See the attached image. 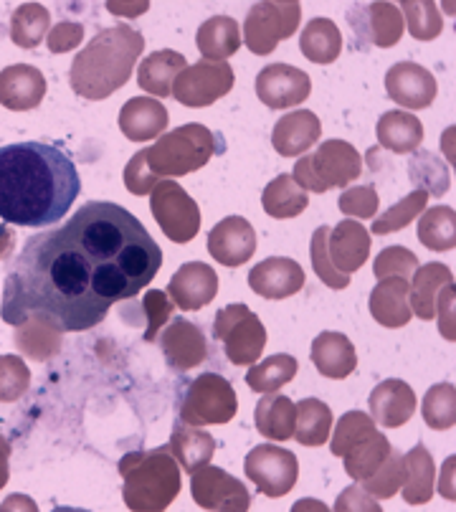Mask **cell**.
Segmentation results:
<instances>
[{
  "label": "cell",
  "instance_id": "6da1fadb",
  "mask_svg": "<svg viewBox=\"0 0 456 512\" xmlns=\"http://www.w3.org/2000/svg\"><path fill=\"white\" fill-rule=\"evenodd\" d=\"M160 267L163 251L140 218L117 203L89 201L23 244L8 269L3 320L38 317L59 333L92 330L114 302L140 295Z\"/></svg>",
  "mask_w": 456,
  "mask_h": 512
},
{
  "label": "cell",
  "instance_id": "7a4b0ae2",
  "mask_svg": "<svg viewBox=\"0 0 456 512\" xmlns=\"http://www.w3.org/2000/svg\"><path fill=\"white\" fill-rule=\"evenodd\" d=\"M79 193V170L56 145L28 140L0 148V221L46 229L69 213Z\"/></svg>",
  "mask_w": 456,
  "mask_h": 512
},
{
  "label": "cell",
  "instance_id": "3957f363",
  "mask_svg": "<svg viewBox=\"0 0 456 512\" xmlns=\"http://www.w3.org/2000/svg\"><path fill=\"white\" fill-rule=\"evenodd\" d=\"M145 49V39L132 28L120 26L102 33L87 54L74 66V87L87 97H107L130 79L137 56Z\"/></svg>",
  "mask_w": 456,
  "mask_h": 512
},
{
  "label": "cell",
  "instance_id": "277c9868",
  "mask_svg": "<svg viewBox=\"0 0 456 512\" xmlns=\"http://www.w3.org/2000/svg\"><path fill=\"white\" fill-rule=\"evenodd\" d=\"M125 474V497L132 510H168L180 492V464L168 447L125 457L120 464Z\"/></svg>",
  "mask_w": 456,
  "mask_h": 512
},
{
  "label": "cell",
  "instance_id": "5b68a950",
  "mask_svg": "<svg viewBox=\"0 0 456 512\" xmlns=\"http://www.w3.org/2000/svg\"><path fill=\"white\" fill-rule=\"evenodd\" d=\"M223 148L226 145L216 132L198 122H190V125L160 135V140L152 148L142 150V155H145L147 170L160 180L196 173Z\"/></svg>",
  "mask_w": 456,
  "mask_h": 512
},
{
  "label": "cell",
  "instance_id": "8992f818",
  "mask_svg": "<svg viewBox=\"0 0 456 512\" xmlns=\"http://www.w3.org/2000/svg\"><path fill=\"white\" fill-rule=\"evenodd\" d=\"M363 173V158L345 140H325L312 155L297 160L292 178L299 188L325 193L330 188H345Z\"/></svg>",
  "mask_w": 456,
  "mask_h": 512
},
{
  "label": "cell",
  "instance_id": "52a82bcc",
  "mask_svg": "<svg viewBox=\"0 0 456 512\" xmlns=\"http://www.w3.org/2000/svg\"><path fill=\"white\" fill-rule=\"evenodd\" d=\"M239 411L234 386L218 373H203L183 393L180 421L190 426L228 424Z\"/></svg>",
  "mask_w": 456,
  "mask_h": 512
},
{
  "label": "cell",
  "instance_id": "ba28073f",
  "mask_svg": "<svg viewBox=\"0 0 456 512\" xmlns=\"http://www.w3.org/2000/svg\"><path fill=\"white\" fill-rule=\"evenodd\" d=\"M302 21L297 0H264L256 3L244 21V44L251 54L269 56L279 41L292 39Z\"/></svg>",
  "mask_w": 456,
  "mask_h": 512
},
{
  "label": "cell",
  "instance_id": "9c48e42d",
  "mask_svg": "<svg viewBox=\"0 0 456 512\" xmlns=\"http://www.w3.org/2000/svg\"><path fill=\"white\" fill-rule=\"evenodd\" d=\"M213 335L221 340L234 365H254L266 348V327L246 305H228L213 320Z\"/></svg>",
  "mask_w": 456,
  "mask_h": 512
},
{
  "label": "cell",
  "instance_id": "30bf717a",
  "mask_svg": "<svg viewBox=\"0 0 456 512\" xmlns=\"http://www.w3.org/2000/svg\"><path fill=\"white\" fill-rule=\"evenodd\" d=\"M150 206L152 216L170 241L188 244L196 239L201 229V211H198V203L175 180H163L152 188Z\"/></svg>",
  "mask_w": 456,
  "mask_h": 512
},
{
  "label": "cell",
  "instance_id": "8fae6325",
  "mask_svg": "<svg viewBox=\"0 0 456 512\" xmlns=\"http://www.w3.org/2000/svg\"><path fill=\"white\" fill-rule=\"evenodd\" d=\"M234 69L228 61H206L188 66L180 71L173 82V94L183 107H211L221 97H226L234 89Z\"/></svg>",
  "mask_w": 456,
  "mask_h": 512
},
{
  "label": "cell",
  "instance_id": "7c38bea8",
  "mask_svg": "<svg viewBox=\"0 0 456 512\" xmlns=\"http://www.w3.org/2000/svg\"><path fill=\"white\" fill-rule=\"evenodd\" d=\"M244 469L256 490L266 497H284L294 490L299 477L297 457L277 444H261L251 449Z\"/></svg>",
  "mask_w": 456,
  "mask_h": 512
},
{
  "label": "cell",
  "instance_id": "4fadbf2b",
  "mask_svg": "<svg viewBox=\"0 0 456 512\" xmlns=\"http://www.w3.org/2000/svg\"><path fill=\"white\" fill-rule=\"evenodd\" d=\"M190 495L198 507L211 512H246L251 507V495L234 474L223 472L221 467H201L190 474Z\"/></svg>",
  "mask_w": 456,
  "mask_h": 512
},
{
  "label": "cell",
  "instance_id": "5bb4252c",
  "mask_svg": "<svg viewBox=\"0 0 456 512\" xmlns=\"http://www.w3.org/2000/svg\"><path fill=\"white\" fill-rule=\"evenodd\" d=\"M256 94L269 109H289L312 94L310 74L289 64H269L256 77Z\"/></svg>",
  "mask_w": 456,
  "mask_h": 512
},
{
  "label": "cell",
  "instance_id": "9a60e30c",
  "mask_svg": "<svg viewBox=\"0 0 456 512\" xmlns=\"http://www.w3.org/2000/svg\"><path fill=\"white\" fill-rule=\"evenodd\" d=\"M348 21L353 26L360 44H373L380 49H391L401 41L406 23L401 11L393 3H368V6H355L348 13Z\"/></svg>",
  "mask_w": 456,
  "mask_h": 512
},
{
  "label": "cell",
  "instance_id": "2e32d148",
  "mask_svg": "<svg viewBox=\"0 0 456 512\" xmlns=\"http://www.w3.org/2000/svg\"><path fill=\"white\" fill-rule=\"evenodd\" d=\"M160 348H163L165 363L178 373L193 371L208 360L206 335L196 322L185 317H175L168 327H163Z\"/></svg>",
  "mask_w": 456,
  "mask_h": 512
},
{
  "label": "cell",
  "instance_id": "e0dca14e",
  "mask_svg": "<svg viewBox=\"0 0 456 512\" xmlns=\"http://www.w3.org/2000/svg\"><path fill=\"white\" fill-rule=\"evenodd\" d=\"M439 84L426 66L416 61H401L386 74V94L406 109H426L436 99Z\"/></svg>",
  "mask_w": 456,
  "mask_h": 512
},
{
  "label": "cell",
  "instance_id": "ac0fdd59",
  "mask_svg": "<svg viewBox=\"0 0 456 512\" xmlns=\"http://www.w3.org/2000/svg\"><path fill=\"white\" fill-rule=\"evenodd\" d=\"M256 231L244 216H228L208 234V254L223 267H241L254 256Z\"/></svg>",
  "mask_w": 456,
  "mask_h": 512
},
{
  "label": "cell",
  "instance_id": "d6986e66",
  "mask_svg": "<svg viewBox=\"0 0 456 512\" xmlns=\"http://www.w3.org/2000/svg\"><path fill=\"white\" fill-rule=\"evenodd\" d=\"M218 295V274L203 262H188L173 274L168 284V297L183 312H196L211 305Z\"/></svg>",
  "mask_w": 456,
  "mask_h": 512
},
{
  "label": "cell",
  "instance_id": "ffe728a7",
  "mask_svg": "<svg viewBox=\"0 0 456 512\" xmlns=\"http://www.w3.org/2000/svg\"><path fill=\"white\" fill-rule=\"evenodd\" d=\"M249 287L264 300H287L304 287V269L287 256H272L251 269Z\"/></svg>",
  "mask_w": 456,
  "mask_h": 512
},
{
  "label": "cell",
  "instance_id": "44dd1931",
  "mask_svg": "<svg viewBox=\"0 0 456 512\" xmlns=\"http://www.w3.org/2000/svg\"><path fill=\"white\" fill-rule=\"evenodd\" d=\"M368 404L370 419L375 424L383 426V429H398V426L408 424L416 414V393L406 381L388 378L373 388Z\"/></svg>",
  "mask_w": 456,
  "mask_h": 512
},
{
  "label": "cell",
  "instance_id": "7402d4cb",
  "mask_svg": "<svg viewBox=\"0 0 456 512\" xmlns=\"http://www.w3.org/2000/svg\"><path fill=\"white\" fill-rule=\"evenodd\" d=\"M327 254H330L332 267L340 274L358 272L370 256V234L355 218L340 221L327 236Z\"/></svg>",
  "mask_w": 456,
  "mask_h": 512
},
{
  "label": "cell",
  "instance_id": "603a6c76",
  "mask_svg": "<svg viewBox=\"0 0 456 512\" xmlns=\"http://www.w3.org/2000/svg\"><path fill=\"white\" fill-rule=\"evenodd\" d=\"M322 135V122L315 112L310 109H297L289 112L282 120L274 125L272 145L279 155L284 158H294V155H304L312 145H317Z\"/></svg>",
  "mask_w": 456,
  "mask_h": 512
},
{
  "label": "cell",
  "instance_id": "cb8c5ba5",
  "mask_svg": "<svg viewBox=\"0 0 456 512\" xmlns=\"http://www.w3.org/2000/svg\"><path fill=\"white\" fill-rule=\"evenodd\" d=\"M408 279L401 277H388L378 279L375 289L370 292V315L378 325L391 327V330H398V327H406L411 322L413 312L411 305H408Z\"/></svg>",
  "mask_w": 456,
  "mask_h": 512
},
{
  "label": "cell",
  "instance_id": "d4e9b609",
  "mask_svg": "<svg viewBox=\"0 0 456 512\" xmlns=\"http://www.w3.org/2000/svg\"><path fill=\"white\" fill-rule=\"evenodd\" d=\"M312 363L320 376L345 381L358 368V353L342 333H320L312 343Z\"/></svg>",
  "mask_w": 456,
  "mask_h": 512
},
{
  "label": "cell",
  "instance_id": "484cf974",
  "mask_svg": "<svg viewBox=\"0 0 456 512\" xmlns=\"http://www.w3.org/2000/svg\"><path fill=\"white\" fill-rule=\"evenodd\" d=\"M168 452L173 454L175 462L185 469L188 474L198 472L201 467H206L213 459V452H216V439L208 434L203 426H190L178 421L170 434Z\"/></svg>",
  "mask_w": 456,
  "mask_h": 512
},
{
  "label": "cell",
  "instance_id": "4316f807",
  "mask_svg": "<svg viewBox=\"0 0 456 512\" xmlns=\"http://www.w3.org/2000/svg\"><path fill=\"white\" fill-rule=\"evenodd\" d=\"M454 282V274L449 267L439 262H431L426 267H418L411 277V289H408V305L418 320H434L436 317V295L441 287Z\"/></svg>",
  "mask_w": 456,
  "mask_h": 512
},
{
  "label": "cell",
  "instance_id": "83f0119b",
  "mask_svg": "<svg viewBox=\"0 0 456 512\" xmlns=\"http://www.w3.org/2000/svg\"><path fill=\"white\" fill-rule=\"evenodd\" d=\"M170 115L168 109L163 107V102L158 99H132V102L125 104L120 115V127L130 140L142 142L152 140V137L165 135L168 130Z\"/></svg>",
  "mask_w": 456,
  "mask_h": 512
},
{
  "label": "cell",
  "instance_id": "f1b7e54d",
  "mask_svg": "<svg viewBox=\"0 0 456 512\" xmlns=\"http://www.w3.org/2000/svg\"><path fill=\"white\" fill-rule=\"evenodd\" d=\"M375 135H378L380 148L391 150L396 155H408L418 150V145L424 142V125L416 115L391 109L378 120Z\"/></svg>",
  "mask_w": 456,
  "mask_h": 512
},
{
  "label": "cell",
  "instance_id": "f546056e",
  "mask_svg": "<svg viewBox=\"0 0 456 512\" xmlns=\"http://www.w3.org/2000/svg\"><path fill=\"white\" fill-rule=\"evenodd\" d=\"M188 69V59L185 54H178L173 49H163L142 59L140 71H137V82L147 94L155 97H170L173 94V82L180 71Z\"/></svg>",
  "mask_w": 456,
  "mask_h": 512
},
{
  "label": "cell",
  "instance_id": "4dcf8cb0",
  "mask_svg": "<svg viewBox=\"0 0 456 512\" xmlns=\"http://www.w3.org/2000/svg\"><path fill=\"white\" fill-rule=\"evenodd\" d=\"M294 421H297V409L292 398L279 396V393H264L254 411V424L264 439L272 442H287L294 436Z\"/></svg>",
  "mask_w": 456,
  "mask_h": 512
},
{
  "label": "cell",
  "instance_id": "1f68e13d",
  "mask_svg": "<svg viewBox=\"0 0 456 512\" xmlns=\"http://www.w3.org/2000/svg\"><path fill=\"white\" fill-rule=\"evenodd\" d=\"M198 51L206 61H228L241 49V28L231 16H213L198 28Z\"/></svg>",
  "mask_w": 456,
  "mask_h": 512
},
{
  "label": "cell",
  "instance_id": "d6a6232c",
  "mask_svg": "<svg viewBox=\"0 0 456 512\" xmlns=\"http://www.w3.org/2000/svg\"><path fill=\"white\" fill-rule=\"evenodd\" d=\"M44 77L31 66H11L0 74V102L13 109H31L44 99Z\"/></svg>",
  "mask_w": 456,
  "mask_h": 512
},
{
  "label": "cell",
  "instance_id": "836d02e7",
  "mask_svg": "<svg viewBox=\"0 0 456 512\" xmlns=\"http://www.w3.org/2000/svg\"><path fill=\"white\" fill-rule=\"evenodd\" d=\"M299 49L312 64H332L342 54V33L330 18H312L299 33Z\"/></svg>",
  "mask_w": 456,
  "mask_h": 512
},
{
  "label": "cell",
  "instance_id": "e575fe53",
  "mask_svg": "<svg viewBox=\"0 0 456 512\" xmlns=\"http://www.w3.org/2000/svg\"><path fill=\"white\" fill-rule=\"evenodd\" d=\"M403 459H406V480L401 485L403 500L408 505H426L434 497V459L424 444H416L411 452L403 454Z\"/></svg>",
  "mask_w": 456,
  "mask_h": 512
},
{
  "label": "cell",
  "instance_id": "d590c367",
  "mask_svg": "<svg viewBox=\"0 0 456 512\" xmlns=\"http://www.w3.org/2000/svg\"><path fill=\"white\" fill-rule=\"evenodd\" d=\"M297 409V421H294V436L302 447H322L330 439L332 431V409L320 401V398H302Z\"/></svg>",
  "mask_w": 456,
  "mask_h": 512
},
{
  "label": "cell",
  "instance_id": "8d00e7d4",
  "mask_svg": "<svg viewBox=\"0 0 456 512\" xmlns=\"http://www.w3.org/2000/svg\"><path fill=\"white\" fill-rule=\"evenodd\" d=\"M261 206H264L266 216L272 218H294L310 206V196L304 188H299L294 183V178L289 173L277 175V178L264 188L261 193Z\"/></svg>",
  "mask_w": 456,
  "mask_h": 512
},
{
  "label": "cell",
  "instance_id": "74e56055",
  "mask_svg": "<svg viewBox=\"0 0 456 512\" xmlns=\"http://www.w3.org/2000/svg\"><path fill=\"white\" fill-rule=\"evenodd\" d=\"M391 442L380 431H373L370 436L360 439L355 447H350L348 452L342 454V462H345V472L353 477V480L363 482L368 477H373L375 469L386 462V457L391 454Z\"/></svg>",
  "mask_w": 456,
  "mask_h": 512
},
{
  "label": "cell",
  "instance_id": "f35d334b",
  "mask_svg": "<svg viewBox=\"0 0 456 512\" xmlns=\"http://www.w3.org/2000/svg\"><path fill=\"white\" fill-rule=\"evenodd\" d=\"M418 241L431 251H451L456 246V213L449 206L426 208L418 218Z\"/></svg>",
  "mask_w": 456,
  "mask_h": 512
},
{
  "label": "cell",
  "instance_id": "ab89813d",
  "mask_svg": "<svg viewBox=\"0 0 456 512\" xmlns=\"http://www.w3.org/2000/svg\"><path fill=\"white\" fill-rule=\"evenodd\" d=\"M299 371L297 358L287 353H277L272 358H266L264 363L251 365V371L246 373V383L251 391L256 393H274L282 386H287Z\"/></svg>",
  "mask_w": 456,
  "mask_h": 512
},
{
  "label": "cell",
  "instance_id": "60d3db41",
  "mask_svg": "<svg viewBox=\"0 0 456 512\" xmlns=\"http://www.w3.org/2000/svg\"><path fill=\"white\" fill-rule=\"evenodd\" d=\"M398 11L416 41H434L444 31V18L434 0H406Z\"/></svg>",
  "mask_w": 456,
  "mask_h": 512
},
{
  "label": "cell",
  "instance_id": "b9f144b4",
  "mask_svg": "<svg viewBox=\"0 0 456 512\" xmlns=\"http://www.w3.org/2000/svg\"><path fill=\"white\" fill-rule=\"evenodd\" d=\"M429 193L426 191H413L411 196L401 198L396 206L388 208L383 216H375L373 218V234L375 236H388V234H396V231L406 229L408 224L416 221V216L426 211V203H429Z\"/></svg>",
  "mask_w": 456,
  "mask_h": 512
},
{
  "label": "cell",
  "instance_id": "7bdbcfd3",
  "mask_svg": "<svg viewBox=\"0 0 456 512\" xmlns=\"http://www.w3.org/2000/svg\"><path fill=\"white\" fill-rule=\"evenodd\" d=\"M424 421L429 429L446 431L456 424V388L454 383H436L424 396Z\"/></svg>",
  "mask_w": 456,
  "mask_h": 512
},
{
  "label": "cell",
  "instance_id": "ee69618b",
  "mask_svg": "<svg viewBox=\"0 0 456 512\" xmlns=\"http://www.w3.org/2000/svg\"><path fill=\"white\" fill-rule=\"evenodd\" d=\"M408 168H411V180L418 186V191H426L429 196H441L449 191V170L434 153H416Z\"/></svg>",
  "mask_w": 456,
  "mask_h": 512
},
{
  "label": "cell",
  "instance_id": "f6af8a7d",
  "mask_svg": "<svg viewBox=\"0 0 456 512\" xmlns=\"http://www.w3.org/2000/svg\"><path fill=\"white\" fill-rule=\"evenodd\" d=\"M403 480H406V459L401 452H393L386 457V462L375 469L373 477L363 480V487L375 497V500H388L401 490Z\"/></svg>",
  "mask_w": 456,
  "mask_h": 512
},
{
  "label": "cell",
  "instance_id": "bcb514c9",
  "mask_svg": "<svg viewBox=\"0 0 456 512\" xmlns=\"http://www.w3.org/2000/svg\"><path fill=\"white\" fill-rule=\"evenodd\" d=\"M373 431L378 429H375V421L370 419L368 414H363V411H348V414L337 421L335 431H332L330 452L335 454V457H342L350 447H355L360 439L370 436Z\"/></svg>",
  "mask_w": 456,
  "mask_h": 512
},
{
  "label": "cell",
  "instance_id": "7dc6e473",
  "mask_svg": "<svg viewBox=\"0 0 456 512\" xmlns=\"http://www.w3.org/2000/svg\"><path fill=\"white\" fill-rule=\"evenodd\" d=\"M327 236H330V226H320V229L312 234V244H310L312 269H315L317 277L322 279V284H327L330 289H348L350 274H340L335 267H332L330 254H327Z\"/></svg>",
  "mask_w": 456,
  "mask_h": 512
},
{
  "label": "cell",
  "instance_id": "c3c4849f",
  "mask_svg": "<svg viewBox=\"0 0 456 512\" xmlns=\"http://www.w3.org/2000/svg\"><path fill=\"white\" fill-rule=\"evenodd\" d=\"M418 269V256L413 254L406 246H388V249L380 251L373 262V272L378 279L388 277H401L411 279L413 272Z\"/></svg>",
  "mask_w": 456,
  "mask_h": 512
},
{
  "label": "cell",
  "instance_id": "681fc988",
  "mask_svg": "<svg viewBox=\"0 0 456 512\" xmlns=\"http://www.w3.org/2000/svg\"><path fill=\"white\" fill-rule=\"evenodd\" d=\"M378 203V193H375L373 186H355L342 193L337 206L345 216H353L358 221V218H375Z\"/></svg>",
  "mask_w": 456,
  "mask_h": 512
},
{
  "label": "cell",
  "instance_id": "f907efd6",
  "mask_svg": "<svg viewBox=\"0 0 456 512\" xmlns=\"http://www.w3.org/2000/svg\"><path fill=\"white\" fill-rule=\"evenodd\" d=\"M142 307H145L147 312V320H150V327H147L145 333V340L147 343H152V340L158 338V333L163 330L165 322L173 317V300L168 297V292H160V289H152V292H147L145 300H142Z\"/></svg>",
  "mask_w": 456,
  "mask_h": 512
},
{
  "label": "cell",
  "instance_id": "816d5d0a",
  "mask_svg": "<svg viewBox=\"0 0 456 512\" xmlns=\"http://www.w3.org/2000/svg\"><path fill=\"white\" fill-rule=\"evenodd\" d=\"M0 398L3 401H13L21 391L28 386V373L18 360H0Z\"/></svg>",
  "mask_w": 456,
  "mask_h": 512
},
{
  "label": "cell",
  "instance_id": "f5cc1de1",
  "mask_svg": "<svg viewBox=\"0 0 456 512\" xmlns=\"http://www.w3.org/2000/svg\"><path fill=\"white\" fill-rule=\"evenodd\" d=\"M21 13V11H18ZM46 23V11L44 8H36V6H28L23 8V13L18 16V26H16V41L18 44H36L38 41V33L44 28Z\"/></svg>",
  "mask_w": 456,
  "mask_h": 512
},
{
  "label": "cell",
  "instance_id": "db71d44e",
  "mask_svg": "<svg viewBox=\"0 0 456 512\" xmlns=\"http://www.w3.org/2000/svg\"><path fill=\"white\" fill-rule=\"evenodd\" d=\"M125 180H127V188H130L135 196H147L152 188L158 186V178H155V175L147 170L145 155H142V153H137L135 158L130 160V165H127Z\"/></svg>",
  "mask_w": 456,
  "mask_h": 512
},
{
  "label": "cell",
  "instance_id": "11a10c76",
  "mask_svg": "<svg viewBox=\"0 0 456 512\" xmlns=\"http://www.w3.org/2000/svg\"><path fill=\"white\" fill-rule=\"evenodd\" d=\"M335 510L337 512H342V510H373V512H378L380 505L375 502V497L370 495V492L365 490L363 485H353V487H348V490L342 492L340 497H337Z\"/></svg>",
  "mask_w": 456,
  "mask_h": 512
},
{
  "label": "cell",
  "instance_id": "9f6ffc18",
  "mask_svg": "<svg viewBox=\"0 0 456 512\" xmlns=\"http://www.w3.org/2000/svg\"><path fill=\"white\" fill-rule=\"evenodd\" d=\"M436 305H439L441 335H444L449 343H454V282L441 287V292L436 295Z\"/></svg>",
  "mask_w": 456,
  "mask_h": 512
}]
</instances>
